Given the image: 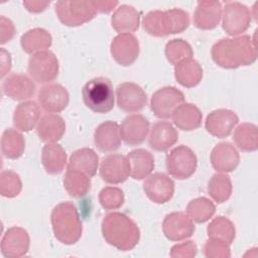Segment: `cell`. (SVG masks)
I'll return each mask as SVG.
<instances>
[{
  "label": "cell",
  "mask_w": 258,
  "mask_h": 258,
  "mask_svg": "<svg viewBox=\"0 0 258 258\" xmlns=\"http://www.w3.org/2000/svg\"><path fill=\"white\" fill-rule=\"evenodd\" d=\"M255 34L253 38L250 35H240L218 40L212 47L213 60L219 67L229 70L254 63L257 59Z\"/></svg>",
  "instance_id": "cell-1"
},
{
  "label": "cell",
  "mask_w": 258,
  "mask_h": 258,
  "mask_svg": "<svg viewBox=\"0 0 258 258\" xmlns=\"http://www.w3.org/2000/svg\"><path fill=\"white\" fill-rule=\"evenodd\" d=\"M101 230L105 241L120 251L132 250L140 239L137 224L119 212L108 213L102 220Z\"/></svg>",
  "instance_id": "cell-2"
},
{
  "label": "cell",
  "mask_w": 258,
  "mask_h": 258,
  "mask_svg": "<svg viewBox=\"0 0 258 258\" xmlns=\"http://www.w3.org/2000/svg\"><path fill=\"white\" fill-rule=\"evenodd\" d=\"M54 237L64 245L76 244L82 237L83 224L79 212L72 202L56 205L50 215Z\"/></svg>",
  "instance_id": "cell-3"
},
{
  "label": "cell",
  "mask_w": 258,
  "mask_h": 258,
  "mask_svg": "<svg viewBox=\"0 0 258 258\" xmlns=\"http://www.w3.org/2000/svg\"><path fill=\"white\" fill-rule=\"evenodd\" d=\"M85 106L98 114L109 113L114 108L115 95L111 81L105 77H97L88 81L82 89Z\"/></svg>",
  "instance_id": "cell-4"
},
{
  "label": "cell",
  "mask_w": 258,
  "mask_h": 258,
  "mask_svg": "<svg viewBox=\"0 0 258 258\" xmlns=\"http://www.w3.org/2000/svg\"><path fill=\"white\" fill-rule=\"evenodd\" d=\"M55 13L67 26H80L91 21L98 13L95 1L61 0L55 3Z\"/></svg>",
  "instance_id": "cell-5"
},
{
  "label": "cell",
  "mask_w": 258,
  "mask_h": 258,
  "mask_svg": "<svg viewBox=\"0 0 258 258\" xmlns=\"http://www.w3.org/2000/svg\"><path fill=\"white\" fill-rule=\"evenodd\" d=\"M59 63L56 55L50 50L32 54L28 59L27 73L38 84H49L58 76Z\"/></svg>",
  "instance_id": "cell-6"
},
{
  "label": "cell",
  "mask_w": 258,
  "mask_h": 258,
  "mask_svg": "<svg viewBox=\"0 0 258 258\" xmlns=\"http://www.w3.org/2000/svg\"><path fill=\"white\" fill-rule=\"evenodd\" d=\"M165 165L169 175L176 179H186L196 172L198 158L189 147L179 145L166 155Z\"/></svg>",
  "instance_id": "cell-7"
},
{
  "label": "cell",
  "mask_w": 258,
  "mask_h": 258,
  "mask_svg": "<svg viewBox=\"0 0 258 258\" xmlns=\"http://www.w3.org/2000/svg\"><path fill=\"white\" fill-rule=\"evenodd\" d=\"M250 9L241 2H227L222 12V27L231 36L245 32L251 23Z\"/></svg>",
  "instance_id": "cell-8"
},
{
  "label": "cell",
  "mask_w": 258,
  "mask_h": 258,
  "mask_svg": "<svg viewBox=\"0 0 258 258\" xmlns=\"http://www.w3.org/2000/svg\"><path fill=\"white\" fill-rule=\"evenodd\" d=\"M184 102V95L175 87L166 86L155 91L150 99V109L159 119H169L174 109Z\"/></svg>",
  "instance_id": "cell-9"
},
{
  "label": "cell",
  "mask_w": 258,
  "mask_h": 258,
  "mask_svg": "<svg viewBox=\"0 0 258 258\" xmlns=\"http://www.w3.org/2000/svg\"><path fill=\"white\" fill-rule=\"evenodd\" d=\"M100 176L109 184L122 183L130 175V164L127 156L112 153L105 156L100 163Z\"/></svg>",
  "instance_id": "cell-10"
},
{
  "label": "cell",
  "mask_w": 258,
  "mask_h": 258,
  "mask_svg": "<svg viewBox=\"0 0 258 258\" xmlns=\"http://www.w3.org/2000/svg\"><path fill=\"white\" fill-rule=\"evenodd\" d=\"M116 100L118 108L123 112L136 113L147 104V95L137 84L125 82L116 88Z\"/></svg>",
  "instance_id": "cell-11"
},
{
  "label": "cell",
  "mask_w": 258,
  "mask_h": 258,
  "mask_svg": "<svg viewBox=\"0 0 258 258\" xmlns=\"http://www.w3.org/2000/svg\"><path fill=\"white\" fill-rule=\"evenodd\" d=\"M110 51L118 64L122 67L131 66L138 58L139 41L132 33H119L113 38Z\"/></svg>",
  "instance_id": "cell-12"
},
{
  "label": "cell",
  "mask_w": 258,
  "mask_h": 258,
  "mask_svg": "<svg viewBox=\"0 0 258 258\" xmlns=\"http://www.w3.org/2000/svg\"><path fill=\"white\" fill-rule=\"evenodd\" d=\"M196 226L192 220L183 212H172L167 214L162 222L164 236L173 242H179L192 236Z\"/></svg>",
  "instance_id": "cell-13"
},
{
  "label": "cell",
  "mask_w": 258,
  "mask_h": 258,
  "mask_svg": "<svg viewBox=\"0 0 258 258\" xmlns=\"http://www.w3.org/2000/svg\"><path fill=\"white\" fill-rule=\"evenodd\" d=\"M143 190L151 202L155 204H165L173 197L174 182L167 174L156 172L145 178Z\"/></svg>",
  "instance_id": "cell-14"
},
{
  "label": "cell",
  "mask_w": 258,
  "mask_h": 258,
  "mask_svg": "<svg viewBox=\"0 0 258 258\" xmlns=\"http://www.w3.org/2000/svg\"><path fill=\"white\" fill-rule=\"evenodd\" d=\"M38 105L46 113H59L63 111L70 102L68 90L59 84L43 86L37 96Z\"/></svg>",
  "instance_id": "cell-15"
},
{
  "label": "cell",
  "mask_w": 258,
  "mask_h": 258,
  "mask_svg": "<svg viewBox=\"0 0 258 258\" xmlns=\"http://www.w3.org/2000/svg\"><path fill=\"white\" fill-rule=\"evenodd\" d=\"M149 133V121L141 114H131L124 118L120 125L122 140L129 146L143 143Z\"/></svg>",
  "instance_id": "cell-16"
},
{
  "label": "cell",
  "mask_w": 258,
  "mask_h": 258,
  "mask_svg": "<svg viewBox=\"0 0 258 258\" xmlns=\"http://www.w3.org/2000/svg\"><path fill=\"white\" fill-rule=\"evenodd\" d=\"M30 238L26 230L21 227L9 228L1 240V253L7 258H19L29 250Z\"/></svg>",
  "instance_id": "cell-17"
},
{
  "label": "cell",
  "mask_w": 258,
  "mask_h": 258,
  "mask_svg": "<svg viewBox=\"0 0 258 258\" xmlns=\"http://www.w3.org/2000/svg\"><path fill=\"white\" fill-rule=\"evenodd\" d=\"M237 114L229 109H217L212 111L206 118V130L218 138L228 137L238 124Z\"/></svg>",
  "instance_id": "cell-18"
},
{
  "label": "cell",
  "mask_w": 258,
  "mask_h": 258,
  "mask_svg": "<svg viewBox=\"0 0 258 258\" xmlns=\"http://www.w3.org/2000/svg\"><path fill=\"white\" fill-rule=\"evenodd\" d=\"M2 91L8 98L14 101L24 102L35 94L36 87L31 78L24 74L16 73L4 79Z\"/></svg>",
  "instance_id": "cell-19"
},
{
  "label": "cell",
  "mask_w": 258,
  "mask_h": 258,
  "mask_svg": "<svg viewBox=\"0 0 258 258\" xmlns=\"http://www.w3.org/2000/svg\"><path fill=\"white\" fill-rule=\"evenodd\" d=\"M210 159L215 170L227 173L237 168L240 162V155L235 146L230 142H220L213 148Z\"/></svg>",
  "instance_id": "cell-20"
},
{
  "label": "cell",
  "mask_w": 258,
  "mask_h": 258,
  "mask_svg": "<svg viewBox=\"0 0 258 258\" xmlns=\"http://www.w3.org/2000/svg\"><path fill=\"white\" fill-rule=\"evenodd\" d=\"M120 126L114 121L101 123L94 132V143L96 147L104 153L116 151L121 145Z\"/></svg>",
  "instance_id": "cell-21"
},
{
  "label": "cell",
  "mask_w": 258,
  "mask_h": 258,
  "mask_svg": "<svg viewBox=\"0 0 258 258\" xmlns=\"http://www.w3.org/2000/svg\"><path fill=\"white\" fill-rule=\"evenodd\" d=\"M223 7L218 1H199L194 13V24L202 30L216 28L222 19Z\"/></svg>",
  "instance_id": "cell-22"
},
{
  "label": "cell",
  "mask_w": 258,
  "mask_h": 258,
  "mask_svg": "<svg viewBox=\"0 0 258 258\" xmlns=\"http://www.w3.org/2000/svg\"><path fill=\"white\" fill-rule=\"evenodd\" d=\"M178 140V133L174 126L167 121H158L150 129L148 144L155 151H166Z\"/></svg>",
  "instance_id": "cell-23"
},
{
  "label": "cell",
  "mask_w": 258,
  "mask_h": 258,
  "mask_svg": "<svg viewBox=\"0 0 258 258\" xmlns=\"http://www.w3.org/2000/svg\"><path fill=\"white\" fill-rule=\"evenodd\" d=\"M66 132V122L61 116L48 113L43 115L37 125L36 134L44 143H56Z\"/></svg>",
  "instance_id": "cell-24"
},
{
  "label": "cell",
  "mask_w": 258,
  "mask_h": 258,
  "mask_svg": "<svg viewBox=\"0 0 258 258\" xmlns=\"http://www.w3.org/2000/svg\"><path fill=\"white\" fill-rule=\"evenodd\" d=\"M40 119V106L34 101L19 103L13 113V125L20 132L31 131Z\"/></svg>",
  "instance_id": "cell-25"
},
{
  "label": "cell",
  "mask_w": 258,
  "mask_h": 258,
  "mask_svg": "<svg viewBox=\"0 0 258 258\" xmlns=\"http://www.w3.org/2000/svg\"><path fill=\"white\" fill-rule=\"evenodd\" d=\"M140 13L130 5H120L111 17V25L118 33H132L139 28Z\"/></svg>",
  "instance_id": "cell-26"
},
{
  "label": "cell",
  "mask_w": 258,
  "mask_h": 258,
  "mask_svg": "<svg viewBox=\"0 0 258 258\" xmlns=\"http://www.w3.org/2000/svg\"><path fill=\"white\" fill-rule=\"evenodd\" d=\"M171 119L178 129L192 131L202 125L203 114L196 105L183 102L174 109Z\"/></svg>",
  "instance_id": "cell-27"
},
{
  "label": "cell",
  "mask_w": 258,
  "mask_h": 258,
  "mask_svg": "<svg viewBox=\"0 0 258 258\" xmlns=\"http://www.w3.org/2000/svg\"><path fill=\"white\" fill-rule=\"evenodd\" d=\"M130 164V176L141 180L146 178L154 169V157L151 152L143 148H137L127 154Z\"/></svg>",
  "instance_id": "cell-28"
},
{
  "label": "cell",
  "mask_w": 258,
  "mask_h": 258,
  "mask_svg": "<svg viewBox=\"0 0 258 258\" xmlns=\"http://www.w3.org/2000/svg\"><path fill=\"white\" fill-rule=\"evenodd\" d=\"M67 168L82 171L93 177L99 168V156L92 148H80L70 156Z\"/></svg>",
  "instance_id": "cell-29"
},
{
  "label": "cell",
  "mask_w": 258,
  "mask_h": 258,
  "mask_svg": "<svg viewBox=\"0 0 258 258\" xmlns=\"http://www.w3.org/2000/svg\"><path fill=\"white\" fill-rule=\"evenodd\" d=\"M41 163L48 174L62 172L67 164V153L62 146L57 143H46L41 150Z\"/></svg>",
  "instance_id": "cell-30"
},
{
  "label": "cell",
  "mask_w": 258,
  "mask_h": 258,
  "mask_svg": "<svg viewBox=\"0 0 258 258\" xmlns=\"http://www.w3.org/2000/svg\"><path fill=\"white\" fill-rule=\"evenodd\" d=\"M174 78L184 88H194L203 79V69L194 58L184 59L174 66Z\"/></svg>",
  "instance_id": "cell-31"
},
{
  "label": "cell",
  "mask_w": 258,
  "mask_h": 258,
  "mask_svg": "<svg viewBox=\"0 0 258 258\" xmlns=\"http://www.w3.org/2000/svg\"><path fill=\"white\" fill-rule=\"evenodd\" d=\"M52 38L50 33L43 28H32L22 34L20 44L22 49L29 54H34L47 48L51 45Z\"/></svg>",
  "instance_id": "cell-32"
},
{
  "label": "cell",
  "mask_w": 258,
  "mask_h": 258,
  "mask_svg": "<svg viewBox=\"0 0 258 258\" xmlns=\"http://www.w3.org/2000/svg\"><path fill=\"white\" fill-rule=\"evenodd\" d=\"M91 177L79 170L68 169L63 177V186L67 192L76 199L83 198L91 189Z\"/></svg>",
  "instance_id": "cell-33"
},
{
  "label": "cell",
  "mask_w": 258,
  "mask_h": 258,
  "mask_svg": "<svg viewBox=\"0 0 258 258\" xmlns=\"http://www.w3.org/2000/svg\"><path fill=\"white\" fill-rule=\"evenodd\" d=\"M25 150V139L23 135L15 129L8 128L2 133L1 152L8 159L19 158Z\"/></svg>",
  "instance_id": "cell-34"
},
{
  "label": "cell",
  "mask_w": 258,
  "mask_h": 258,
  "mask_svg": "<svg viewBox=\"0 0 258 258\" xmlns=\"http://www.w3.org/2000/svg\"><path fill=\"white\" fill-rule=\"evenodd\" d=\"M252 123H242L234 131L235 145L244 152H253L258 149V130Z\"/></svg>",
  "instance_id": "cell-35"
},
{
  "label": "cell",
  "mask_w": 258,
  "mask_h": 258,
  "mask_svg": "<svg viewBox=\"0 0 258 258\" xmlns=\"http://www.w3.org/2000/svg\"><path fill=\"white\" fill-rule=\"evenodd\" d=\"M233 186L229 175L225 173H215L208 182V192L210 197L218 204H223L229 200L232 195Z\"/></svg>",
  "instance_id": "cell-36"
},
{
  "label": "cell",
  "mask_w": 258,
  "mask_h": 258,
  "mask_svg": "<svg viewBox=\"0 0 258 258\" xmlns=\"http://www.w3.org/2000/svg\"><path fill=\"white\" fill-rule=\"evenodd\" d=\"M185 214L192 220V222L202 224L209 221L216 213L215 204L205 198L200 197L191 200L185 209Z\"/></svg>",
  "instance_id": "cell-37"
},
{
  "label": "cell",
  "mask_w": 258,
  "mask_h": 258,
  "mask_svg": "<svg viewBox=\"0 0 258 258\" xmlns=\"http://www.w3.org/2000/svg\"><path fill=\"white\" fill-rule=\"evenodd\" d=\"M207 233L209 238H216L232 244L235 240L236 229L231 220L224 216H218L208 226Z\"/></svg>",
  "instance_id": "cell-38"
},
{
  "label": "cell",
  "mask_w": 258,
  "mask_h": 258,
  "mask_svg": "<svg viewBox=\"0 0 258 258\" xmlns=\"http://www.w3.org/2000/svg\"><path fill=\"white\" fill-rule=\"evenodd\" d=\"M164 53L169 63L175 66L184 59L192 58L194 50L187 41L181 38H174L165 44Z\"/></svg>",
  "instance_id": "cell-39"
},
{
  "label": "cell",
  "mask_w": 258,
  "mask_h": 258,
  "mask_svg": "<svg viewBox=\"0 0 258 258\" xmlns=\"http://www.w3.org/2000/svg\"><path fill=\"white\" fill-rule=\"evenodd\" d=\"M164 23L166 35L180 33L189 26V15L179 8H171L164 11Z\"/></svg>",
  "instance_id": "cell-40"
},
{
  "label": "cell",
  "mask_w": 258,
  "mask_h": 258,
  "mask_svg": "<svg viewBox=\"0 0 258 258\" xmlns=\"http://www.w3.org/2000/svg\"><path fill=\"white\" fill-rule=\"evenodd\" d=\"M142 26L145 32L155 37L166 36L165 23H164V11L153 10L149 11L142 20Z\"/></svg>",
  "instance_id": "cell-41"
},
{
  "label": "cell",
  "mask_w": 258,
  "mask_h": 258,
  "mask_svg": "<svg viewBox=\"0 0 258 258\" xmlns=\"http://www.w3.org/2000/svg\"><path fill=\"white\" fill-rule=\"evenodd\" d=\"M22 189L19 175L12 170H3L0 173V194L5 198H15Z\"/></svg>",
  "instance_id": "cell-42"
},
{
  "label": "cell",
  "mask_w": 258,
  "mask_h": 258,
  "mask_svg": "<svg viewBox=\"0 0 258 258\" xmlns=\"http://www.w3.org/2000/svg\"><path fill=\"white\" fill-rule=\"evenodd\" d=\"M99 203L105 210H117L125 202V196L121 188L116 186H106L99 192Z\"/></svg>",
  "instance_id": "cell-43"
},
{
  "label": "cell",
  "mask_w": 258,
  "mask_h": 258,
  "mask_svg": "<svg viewBox=\"0 0 258 258\" xmlns=\"http://www.w3.org/2000/svg\"><path fill=\"white\" fill-rule=\"evenodd\" d=\"M204 255L207 258L231 257L230 244L216 238H209L204 245Z\"/></svg>",
  "instance_id": "cell-44"
},
{
  "label": "cell",
  "mask_w": 258,
  "mask_h": 258,
  "mask_svg": "<svg viewBox=\"0 0 258 258\" xmlns=\"http://www.w3.org/2000/svg\"><path fill=\"white\" fill-rule=\"evenodd\" d=\"M198 253V246L194 241H185L174 245L170 249L171 258H192Z\"/></svg>",
  "instance_id": "cell-45"
},
{
  "label": "cell",
  "mask_w": 258,
  "mask_h": 258,
  "mask_svg": "<svg viewBox=\"0 0 258 258\" xmlns=\"http://www.w3.org/2000/svg\"><path fill=\"white\" fill-rule=\"evenodd\" d=\"M15 34V26L13 22L6 18L5 16H1L0 18V43L4 44L10 41Z\"/></svg>",
  "instance_id": "cell-46"
},
{
  "label": "cell",
  "mask_w": 258,
  "mask_h": 258,
  "mask_svg": "<svg viewBox=\"0 0 258 258\" xmlns=\"http://www.w3.org/2000/svg\"><path fill=\"white\" fill-rule=\"evenodd\" d=\"M0 76L1 78H4L11 70V64H12V60H11V54L9 51H7L5 48H1V52H0Z\"/></svg>",
  "instance_id": "cell-47"
},
{
  "label": "cell",
  "mask_w": 258,
  "mask_h": 258,
  "mask_svg": "<svg viewBox=\"0 0 258 258\" xmlns=\"http://www.w3.org/2000/svg\"><path fill=\"white\" fill-rule=\"evenodd\" d=\"M49 5V1H23V6L32 13H39L46 9V7Z\"/></svg>",
  "instance_id": "cell-48"
},
{
  "label": "cell",
  "mask_w": 258,
  "mask_h": 258,
  "mask_svg": "<svg viewBox=\"0 0 258 258\" xmlns=\"http://www.w3.org/2000/svg\"><path fill=\"white\" fill-rule=\"evenodd\" d=\"M98 13H109L118 5L117 1H95Z\"/></svg>",
  "instance_id": "cell-49"
}]
</instances>
